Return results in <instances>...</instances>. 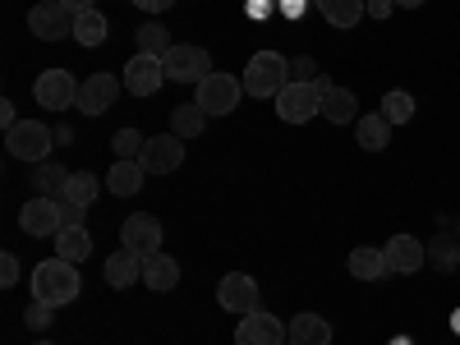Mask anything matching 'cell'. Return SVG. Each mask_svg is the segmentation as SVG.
Here are the masks:
<instances>
[{"mask_svg": "<svg viewBox=\"0 0 460 345\" xmlns=\"http://www.w3.org/2000/svg\"><path fill=\"white\" fill-rule=\"evenodd\" d=\"M345 267H350V277H355V281H382V277H392V267H387V249H373V244L350 249Z\"/></svg>", "mask_w": 460, "mask_h": 345, "instance_id": "obj_19", "label": "cell"}, {"mask_svg": "<svg viewBox=\"0 0 460 345\" xmlns=\"http://www.w3.org/2000/svg\"><path fill=\"white\" fill-rule=\"evenodd\" d=\"M0 286H19V258L14 253H0Z\"/></svg>", "mask_w": 460, "mask_h": 345, "instance_id": "obj_36", "label": "cell"}, {"mask_svg": "<svg viewBox=\"0 0 460 345\" xmlns=\"http://www.w3.org/2000/svg\"><path fill=\"white\" fill-rule=\"evenodd\" d=\"M69 14H84V10H97V0H60Z\"/></svg>", "mask_w": 460, "mask_h": 345, "instance_id": "obj_40", "label": "cell"}, {"mask_svg": "<svg viewBox=\"0 0 460 345\" xmlns=\"http://www.w3.org/2000/svg\"><path fill=\"white\" fill-rule=\"evenodd\" d=\"M111 147H115V157H125V162H138L143 157V147H147V138L138 134V129H120L111 138Z\"/></svg>", "mask_w": 460, "mask_h": 345, "instance_id": "obj_32", "label": "cell"}, {"mask_svg": "<svg viewBox=\"0 0 460 345\" xmlns=\"http://www.w3.org/2000/svg\"><path fill=\"white\" fill-rule=\"evenodd\" d=\"M32 345H56V341H32Z\"/></svg>", "mask_w": 460, "mask_h": 345, "instance_id": "obj_47", "label": "cell"}, {"mask_svg": "<svg viewBox=\"0 0 460 345\" xmlns=\"http://www.w3.org/2000/svg\"><path fill=\"white\" fill-rule=\"evenodd\" d=\"M382 249H387V267H392V272H401V277L419 272V267L429 262V249L419 244L414 235H392V240L382 244Z\"/></svg>", "mask_w": 460, "mask_h": 345, "instance_id": "obj_16", "label": "cell"}, {"mask_svg": "<svg viewBox=\"0 0 460 345\" xmlns=\"http://www.w3.org/2000/svg\"><path fill=\"white\" fill-rule=\"evenodd\" d=\"M217 304H221L226 314H240V318L258 314V309H262V299H258V281H253V277H244V272L221 277V286H217Z\"/></svg>", "mask_w": 460, "mask_h": 345, "instance_id": "obj_8", "label": "cell"}, {"mask_svg": "<svg viewBox=\"0 0 460 345\" xmlns=\"http://www.w3.org/2000/svg\"><path fill=\"white\" fill-rule=\"evenodd\" d=\"M143 286L147 290H157V295H166V290H175L180 286V262L171 258V253H147L143 258Z\"/></svg>", "mask_w": 460, "mask_h": 345, "instance_id": "obj_20", "label": "cell"}, {"mask_svg": "<svg viewBox=\"0 0 460 345\" xmlns=\"http://www.w3.org/2000/svg\"><path fill=\"white\" fill-rule=\"evenodd\" d=\"M267 10H272V0H249V14H253V19H262Z\"/></svg>", "mask_w": 460, "mask_h": 345, "instance_id": "obj_41", "label": "cell"}, {"mask_svg": "<svg viewBox=\"0 0 460 345\" xmlns=\"http://www.w3.org/2000/svg\"><path fill=\"white\" fill-rule=\"evenodd\" d=\"M102 272H106V286H111V290H129V286H138V277H143V258L120 244V249L106 258Z\"/></svg>", "mask_w": 460, "mask_h": 345, "instance_id": "obj_18", "label": "cell"}, {"mask_svg": "<svg viewBox=\"0 0 460 345\" xmlns=\"http://www.w3.org/2000/svg\"><path fill=\"white\" fill-rule=\"evenodd\" d=\"M93 253V235L84 226H65L60 235H56V258H65V262H84Z\"/></svg>", "mask_w": 460, "mask_h": 345, "instance_id": "obj_24", "label": "cell"}, {"mask_svg": "<svg viewBox=\"0 0 460 345\" xmlns=\"http://www.w3.org/2000/svg\"><path fill=\"white\" fill-rule=\"evenodd\" d=\"M323 111V88L318 84H286V93L277 97V115L286 125H309L314 115Z\"/></svg>", "mask_w": 460, "mask_h": 345, "instance_id": "obj_7", "label": "cell"}, {"mask_svg": "<svg viewBox=\"0 0 460 345\" xmlns=\"http://www.w3.org/2000/svg\"><path fill=\"white\" fill-rule=\"evenodd\" d=\"M235 345H286V323L277 314L258 309L235 327Z\"/></svg>", "mask_w": 460, "mask_h": 345, "instance_id": "obj_14", "label": "cell"}, {"mask_svg": "<svg viewBox=\"0 0 460 345\" xmlns=\"http://www.w3.org/2000/svg\"><path fill=\"white\" fill-rule=\"evenodd\" d=\"M392 5H396V0H368V14H373V19H387Z\"/></svg>", "mask_w": 460, "mask_h": 345, "instance_id": "obj_39", "label": "cell"}, {"mask_svg": "<svg viewBox=\"0 0 460 345\" xmlns=\"http://www.w3.org/2000/svg\"><path fill=\"white\" fill-rule=\"evenodd\" d=\"M355 138H359V147L364 152H382L392 143V125H387V115H359V129H355Z\"/></svg>", "mask_w": 460, "mask_h": 345, "instance_id": "obj_25", "label": "cell"}, {"mask_svg": "<svg viewBox=\"0 0 460 345\" xmlns=\"http://www.w3.org/2000/svg\"><path fill=\"white\" fill-rule=\"evenodd\" d=\"M208 120H212V115H208L199 102H184V106H175V115H171V134H180V138H199V134L208 129Z\"/></svg>", "mask_w": 460, "mask_h": 345, "instance_id": "obj_26", "label": "cell"}, {"mask_svg": "<svg viewBox=\"0 0 460 345\" xmlns=\"http://www.w3.org/2000/svg\"><path fill=\"white\" fill-rule=\"evenodd\" d=\"M32 184H37V194L60 199V194H65V184H69V175H65V166H56V162H37Z\"/></svg>", "mask_w": 460, "mask_h": 345, "instance_id": "obj_30", "label": "cell"}, {"mask_svg": "<svg viewBox=\"0 0 460 345\" xmlns=\"http://www.w3.org/2000/svg\"><path fill=\"white\" fill-rule=\"evenodd\" d=\"M56 143H60V147H69V143H74V134H69V125H56Z\"/></svg>", "mask_w": 460, "mask_h": 345, "instance_id": "obj_42", "label": "cell"}, {"mask_svg": "<svg viewBox=\"0 0 460 345\" xmlns=\"http://www.w3.org/2000/svg\"><path fill=\"white\" fill-rule=\"evenodd\" d=\"M318 88H323V120H332V125H350L355 115H359V102H355L350 88H336L327 74L318 79Z\"/></svg>", "mask_w": 460, "mask_h": 345, "instance_id": "obj_17", "label": "cell"}, {"mask_svg": "<svg viewBox=\"0 0 460 345\" xmlns=\"http://www.w3.org/2000/svg\"><path fill=\"white\" fill-rule=\"evenodd\" d=\"M286 345H295V341H286Z\"/></svg>", "mask_w": 460, "mask_h": 345, "instance_id": "obj_48", "label": "cell"}, {"mask_svg": "<svg viewBox=\"0 0 460 345\" xmlns=\"http://www.w3.org/2000/svg\"><path fill=\"white\" fill-rule=\"evenodd\" d=\"M382 115H387V125H405L410 115H414V97L401 93V88H392L387 97H382Z\"/></svg>", "mask_w": 460, "mask_h": 345, "instance_id": "obj_31", "label": "cell"}, {"mask_svg": "<svg viewBox=\"0 0 460 345\" xmlns=\"http://www.w3.org/2000/svg\"><path fill=\"white\" fill-rule=\"evenodd\" d=\"M281 14H304V0H281Z\"/></svg>", "mask_w": 460, "mask_h": 345, "instance_id": "obj_43", "label": "cell"}, {"mask_svg": "<svg viewBox=\"0 0 460 345\" xmlns=\"http://www.w3.org/2000/svg\"><path fill=\"white\" fill-rule=\"evenodd\" d=\"M5 147H10V157L19 162H47L51 157V147H56V129L42 125V120H19L14 129H5Z\"/></svg>", "mask_w": 460, "mask_h": 345, "instance_id": "obj_3", "label": "cell"}, {"mask_svg": "<svg viewBox=\"0 0 460 345\" xmlns=\"http://www.w3.org/2000/svg\"><path fill=\"white\" fill-rule=\"evenodd\" d=\"M134 47L143 51V56H166L175 42H171V32H166V23H143V28H134Z\"/></svg>", "mask_w": 460, "mask_h": 345, "instance_id": "obj_28", "label": "cell"}, {"mask_svg": "<svg viewBox=\"0 0 460 345\" xmlns=\"http://www.w3.org/2000/svg\"><path fill=\"white\" fill-rule=\"evenodd\" d=\"M162 60H166V84H194L199 88L212 74V56L203 47H194V42H175Z\"/></svg>", "mask_w": 460, "mask_h": 345, "instance_id": "obj_4", "label": "cell"}, {"mask_svg": "<svg viewBox=\"0 0 460 345\" xmlns=\"http://www.w3.org/2000/svg\"><path fill=\"white\" fill-rule=\"evenodd\" d=\"M120 244L134 249L138 258L157 253V249H162V221H157V217H147V212L125 217V226H120Z\"/></svg>", "mask_w": 460, "mask_h": 345, "instance_id": "obj_13", "label": "cell"}, {"mask_svg": "<svg viewBox=\"0 0 460 345\" xmlns=\"http://www.w3.org/2000/svg\"><path fill=\"white\" fill-rule=\"evenodd\" d=\"M451 332H456V336H460V309H456V314H451Z\"/></svg>", "mask_w": 460, "mask_h": 345, "instance_id": "obj_45", "label": "cell"}, {"mask_svg": "<svg viewBox=\"0 0 460 345\" xmlns=\"http://www.w3.org/2000/svg\"><path fill=\"white\" fill-rule=\"evenodd\" d=\"M143 171L147 175H175L184 166V138L180 134H162V138H147L143 147Z\"/></svg>", "mask_w": 460, "mask_h": 345, "instance_id": "obj_11", "label": "cell"}, {"mask_svg": "<svg viewBox=\"0 0 460 345\" xmlns=\"http://www.w3.org/2000/svg\"><path fill=\"white\" fill-rule=\"evenodd\" d=\"M162 84H166V60H162V56L134 51V60L125 65V88H129L134 97H152Z\"/></svg>", "mask_w": 460, "mask_h": 345, "instance_id": "obj_12", "label": "cell"}, {"mask_svg": "<svg viewBox=\"0 0 460 345\" xmlns=\"http://www.w3.org/2000/svg\"><path fill=\"white\" fill-rule=\"evenodd\" d=\"M290 341L295 345H332V323L323 314H295L290 318Z\"/></svg>", "mask_w": 460, "mask_h": 345, "instance_id": "obj_22", "label": "cell"}, {"mask_svg": "<svg viewBox=\"0 0 460 345\" xmlns=\"http://www.w3.org/2000/svg\"><path fill=\"white\" fill-rule=\"evenodd\" d=\"M93 199H97V175H88V171H74V175H69V184H65V194H60V203L93 208Z\"/></svg>", "mask_w": 460, "mask_h": 345, "instance_id": "obj_29", "label": "cell"}, {"mask_svg": "<svg viewBox=\"0 0 460 345\" xmlns=\"http://www.w3.org/2000/svg\"><path fill=\"white\" fill-rule=\"evenodd\" d=\"M79 88L84 84H74L69 69H42L37 84H32V97H37V106H47V111H69V106H79Z\"/></svg>", "mask_w": 460, "mask_h": 345, "instance_id": "obj_5", "label": "cell"}, {"mask_svg": "<svg viewBox=\"0 0 460 345\" xmlns=\"http://www.w3.org/2000/svg\"><path fill=\"white\" fill-rule=\"evenodd\" d=\"M143 162H125V157H115V166L106 171V189L115 199H129V194H138L143 189Z\"/></svg>", "mask_w": 460, "mask_h": 345, "instance_id": "obj_21", "label": "cell"}, {"mask_svg": "<svg viewBox=\"0 0 460 345\" xmlns=\"http://www.w3.org/2000/svg\"><path fill=\"white\" fill-rule=\"evenodd\" d=\"M392 345H414V341H410V336H401V341H392Z\"/></svg>", "mask_w": 460, "mask_h": 345, "instance_id": "obj_46", "label": "cell"}, {"mask_svg": "<svg viewBox=\"0 0 460 345\" xmlns=\"http://www.w3.org/2000/svg\"><path fill=\"white\" fill-rule=\"evenodd\" d=\"M84 290V277H79V262H65V258H47L32 267V299L51 304V309H65L74 304Z\"/></svg>", "mask_w": 460, "mask_h": 345, "instance_id": "obj_1", "label": "cell"}, {"mask_svg": "<svg viewBox=\"0 0 460 345\" xmlns=\"http://www.w3.org/2000/svg\"><path fill=\"white\" fill-rule=\"evenodd\" d=\"M456 262H460V249H456V240H447V235H442V240L433 244V267H442V272H451Z\"/></svg>", "mask_w": 460, "mask_h": 345, "instance_id": "obj_35", "label": "cell"}, {"mask_svg": "<svg viewBox=\"0 0 460 345\" xmlns=\"http://www.w3.org/2000/svg\"><path fill=\"white\" fill-rule=\"evenodd\" d=\"M106 14L102 10H84V14H74V42L79 47H102L106 42Z\"/></svg>", "mask_w": 460, "mask_h": 345, "instance_id": "obj_27", "label": "cell"}, {"mask_svg": "<svg viewBox=\"0 0 460 345\" xmlns=\"http://www.w3.org/2000/svg\"><path fill=\"white\" fill-rule=\"evenodd\" d=\"M51 314H56L51 304H42V299H32L28 309H23V323H28L32 332H47V327H51Z\"/></svg>", "mask_w": 460, "mask_h": 345, "instance_id": "obj_33", "label": "cell"}, {"mask_svg": "<svg viewBox=\"0 0 460 345\" xmlns=\"http://www.w3.org/2000/svg\"><path fill=\"white\" fill-rule=\"evenodd\" d=\"M396 5H401V10H419V5H424V0H396Z\"/></svg>", "mask_w": 460, "mask_h": 345, "instance_id": "obj_44", "label": "cell"}, {"mask_svg": "<svg viewBox=\"0 0 460 345\" xmlns=\"http://www.w3.org/2000/svg\"><path fill=\"white\" fill-rule=\"evenodd\" d=\"M314 5L332 28H359V19L368 14V0H314Z\"/></svg>", "mask_w": 460, "mask_h": 345, "instance_id": "obj_23", "label": "cell"}, {"mask_svg": "<svg viewBox=\"0 0 460 345\" xmlns=\"http://www.w3.org/2000/svg\"><path fill=\"white\" fill-rule=\"evenodd\" d=\"M240 79H244L249 97H281L286 84H290V60L277 56V51H258V56H249Z\"/></svg>", "mask_w": 460, "mask_h": 345, "instance_id": "obj_2", "label": "cell"}, {"mask_svg": "<svg viewBox=\"0 0 460 345\" xmlns=\"http://www.w3.org/2000/svg\"><path fill=\"white\" fill-rule=\"evenodd\" d=\"M19 226L28 230V235H51V240H56L60 226H65V203H60V199H47V194H37V199L23 203Z\"/></svg>", "mask_w": 460, "mask_h": 345, "instance_id": "obj_9", "label": "cell"}, {"mask_svg": "<svg viewBox=\"0 0 460 345\" xmlns=\"http://www.w3.org/2000/svg\"><path fill=\"white\" fill-rule=\"evenodd\" d=\"M240 97H244V79H235V74H208V79L199 84V93H194V102L208 115H230L240 106Z\"/></svg>", "mask_w": 460, "mask_h": 345, "instance_id": "obj_6", "label": "cell"}, {"mask_svg": "<svg viewBox=\"0 0 460 345\" xmlns=\"http://www.w3.org/2000/svg\"><path fill=\"white\" fill-rule=\"evenodd\" d=\"M120 84H125V79H115V74H93V79H84V88H79V111H84V115L111 111L115 97H120Z\"/></svg>", "mask_w": 460, "mask_h": 345, "instance_id": "obj_15", "label": "cell"}, {"mask_svg": "<svg viewBox=\"0 0 460 345\" xmlns=\"http://www.w3.org/2000/svg\"><path fill=\"white\" fill-rule=\"evenodd\" d=\"M134 5H138V10H147V14H162V10H171V5H175V0H134Z\"/></svg>", "mask_w": 460, "mask_h": 345, "instance_id": "obj_38", "label": "cell"}, {"mask_svg": "<svg viewBox=\"0 0 460 345\" xmlns=\"http://www.w3.org/2000/svg\"><path fill=\"white\" fill-rule=\"evenodd\" d=\"M28 28L37 42H60L65 32H74V14L60 5V0H42V5L28 10Z\"/></svg>", "mask_w": 460, "mask_h": 345, "instance_id": "obj_10", "label": "cell"}, {"mask_svg": "<svg viewBox=\"0 0 460 345\" xmlns=\"http://www.w3.org/2000/svg\"><path fill=\"white\" fill-rule=\"evenodd\" d=\"M290 79H295V84H318V79H323V74H318V60H314V56L290 60Z\"/></svg>", "mask_w": 460, "mask_h": 345, "instance_id": "obj_34", "label": "cell"}, {"mask_svg": "<svg viewBox=\"0 0 460 345\" xmlns=\"http://www.w3.org/2000/svg\"><path fill=\"white\" fill-rule=\"evenodd\" d=\"M19 125V111H14V102H0V129H14Z\"/></svg>", "mask_w": 460, "mask_h": 345, "instance_id": "obj_37", "label": "cell"}]
</instances>
